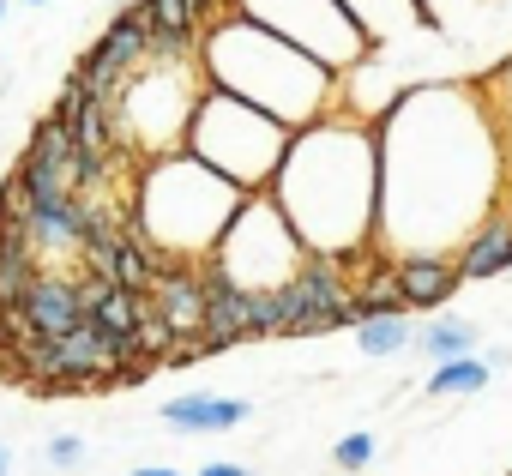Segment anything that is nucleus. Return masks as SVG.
<instances>
[{
  "label": "nucleus",
  "mask_w": 512,
  "mask_h": 476,
  "mask_svg": "<svg viewBox=\"0 0 512 476\" xmlns=\"http://www.w3.org/2000/svg\"><path fill=\"white\" fill-rule=\"evenodd\" d=\"M241 187L205 169L193 151H169L139 169L133 187V235L163 254V266H205L217 235L241 211Z\"/></svg>",
  "instance_id": "nucleus-4"
},
{
  "label": "nucleus",
  "mask_w": 512,
  "mask_h": 476,
  "mask_svg": "<svg viewBox=\"0 0 512 476\" xmlns=\"http://www.w3.org/2000/svg\"><path fill=\"white\" fill-rule=\"evenodd\" d=\"M199 476H260V470H247V464H229V458H217V464H205Z\"/></svg>",
  "instance_id": "nucleus-26"
},
{
  "label": "nucleus",
  "mask_w": 512,
  "mask_h": 476,
  "mask_svg": "<svg viewBox=\"0 0 512 476\" xmlns=\"http://www.w3.org/2000/svg\"><path fill=\"white\" fill-rule=\"evenodd\" d=\"M205 97V67H199V37L193 55L175 37H157L145 49V61L121 79V91L109 97V121H115V151H127L139 169L181 151L187 145V121L193 103Z\"/></svg>",
  "instance_id": "nucleus-5"
},
{
  "label": "nucleus",
  "mask_w": 512,
  "mask_h": 476,
  "mask_svg": "<svg viewBox=\"0 0 512 476\" xmlns=\"http://www.w3.org/2000/svg\"><path fill=\"white\" fill-rule=\"evenodd\" d=\"M133 476H181V470H169V464H139Z\"/></svg>",
  "instance_id": "nucleus-27"
},
{
  "label": "nucleus",
  "mask_w": 512,
  "mask_h": 476,
  "mask_svg": "<svg viewBox=\"0 0 512 476\" xmlns=\"http://www.w3.org/2000/svg\"><path fill=\"white\" fill-rule=\"evenodd\" d=\"M506 266H512V217L488 211L458 248V278H500Z\"/></svg>",
  "instance_id": "nucleus-12"
},
{
  "label": "nucleus",
  "mask_w": 512,
  "mask_h": 476,
  "mask_svg": "<svg viewBox=\"0 0 512 476\" xmlns=\"http://www.w3.org/2000/svg\"><path fill=\"white\" fill-rule=\"evenodd\" d=\"M506 217H512V193H506Z\"/></svg>",
  "instance_id": "nucleus-31"
},
{
  "label": "nucleus",
  "mask_w": 512,
  "mask_h": 476,
  "mask_svg": "<svg viewBox=\"0 0 512 476\" xmlns=\"http://www.w3.org/2000/svg\"><path fill=\"white\" fill-rule=\"evenodd\" d=\"M37 284V254H0V308H19Z\"/></svg>",
  "instance_id": "nucleus-23"
},
{
  "label": "nucleus",
  "mask_w": 512,
  "mask_h": 476,
  "mask_svg": "<svg viewBox=\"0 0 512 476\" xmlns=\"http://www.w3.org/2000/svg\"><path fill=\"white\" fill-rule=\"evenodd\" d=\"M488 362L482 356H452V362H434V374H428V392L434 398H470V392H482L488 386Z\"/></svg>",
  "instance_id": "nucleus-21"
},
{
  "label": "nucleus",
  "mask_w": 512,
  "mask_h": 476,
  "mask_svg": "<svg viewBox=\"0 0 512 476\" xmlns=\"http://www.w3.org/2000/svg\"><path fill=\"white\" fill-rule=\"evenodd\" d=\"M290 229L302 235L308 260H362L380 235V133L374 121L332 109L290 133V151L266 187Z\"/></svg>",
  "instance_id": "nucleus-2"
},
{
  "label": "nucleus",
  "mask_w": 512,
  "mask_h": 476,
  "mask_svg": "<svg viewBox=\"0 0 512 476\" xmlns=\"http://www.w3.org/2000/svg\"><path fill=\"white\" fill-rule=\"evenodd\" d=\"M223 7L253 19V25H266V31H278L284 43H296L302 55H314L332 73H350V67H362L374 55L368 31L344 13V0H223Z\"/></svg>",
  "instance_id": "nucleus-8"
},
{
  "label": "nucleus",
  "mask_w": 512,
  "mask_h": 476,
  "mask_svg": "<svg viewBox=\"0 0 512 476\" xmlns=\"http://www.w3.org/2000/svg\"><path fill=\"white\" fill-rule=\"evenodd\" d=\"M332 464H338V470H350V476H356V470H368V464H374V434H344V440L332 446Z\"/></svg>",
  "instance_id": "nucleus-24"
},
{
  "label": "nucleus",
  "mask_w": 512,
  "mask_h": 476,
  "mask_svg": "<svg viewBox=\"0 0 512 476\" xmlns=\"http://www.w3.org/2000/svg\"><path fill=\"white\" fill-rule=\"evenodd\" d=\"M151 308L175 326V338H205V266H163Z\"/></svg>",
  "instance_id": "nucleus-10"
},
{
  "label": "nucleus",
  "mask_w": 512,
  "mask_h": 476,
  "mask_svg": "<svg viewBox=\"0 0 512 476\" xmlns=\"http://www.w3.org/2000/svg\"><path fill=\"white\" fill-rule=\"evenodd\" d=\"M241 332H260V326H253V296H241L235 284H223V278L205 266V338L223 350V344H235Z\"/></svg>",
  "instance_id": "nucleus-16"
},
{
  "label": "nucleus",
  "mask_w": 512,
  "mask_h": 476,
  "mask_svg": "<svg viewBox=\"0 0 512 476\" xmlns=\"http://www.w3.org/2000/svg\"><path fill=\"white\" fill-rule=\"evenodd\" d=\"M7 7H13V0H0V25H7Z\"/></svg>",
  "instance_id": "nucleus-29"
},
{
  "label": "nucleus",
  "mask_w": 512,
  "mask_h": 476,
  "mask_svg": "<svg viewBox=\"0 0 512 476\" xmlns=\"http://www.w3.org/2000/svg\"><path fill=\"white\" fill-rule=\"evenodd\" d=\"M205 169H217L223 181H235L241 193H266L284 151H290V127L272 121L266 109H253L217 85H205V97L193 103V121H187V145Z\"/></svg>",
  "instance_id": "nucleus-6"
},
{
  "label": "nucleus",
  "mask_w": 512,
  "mask_h": 476,
  "mask_svg": "<svg viewBox=\"0 0 512 476\" xmlns=\"http://www.w3.org/2000/svg\"><path fill=\"white\" fill-rule=\"evenodd\" d=\"M344 13L368 31L374 49L392 43V37H404V31H416V25H434L422 0H344Z\"/></svg>",
  "instance_id": "nucleus-17"
},
{
  "label": "nucleus",
  "mask_w": 512,
  "mask_h": 476,
  "mask_svg": "<svg viewBox=\"0 0 512 476\" xmlns=\"http://www.w3.org/2000/svg\"><path fill=\"white\" fill-rule=\"evenodd\" d=\"M49 344H55V356H61V380H97V374L115 380V368H121L115 344H109L91 320H79L73 332H61V338H49Z\"/></svg>",
  "instance_id": "nucleus-14"
},
{
  "label": "nucleus",
  "mask_w": 512,
  "mask_h": 476,
  "mask_svg": "<svg viewBox=\"0 0 512 476\" xmlns=\"http://www.w3.org/2000/svg\"><path fill=\"white\" fill-rule=\"evenodd\" d=\"M43 464H49V470H79V464H85V440H79V434H55V440L43 446Z\"/></svg>",
  "instance_id": "nucleus-25"
},
{
  "label": "nucleus",
  "mask_w": 512,
  "mask_h": 476,
  "mask_svg": "<svg viewBox=\"0 0 512 476\" xmlns=\"http://www.w3.org/2000/svg\"><path fill=\"white\" fill-rule=\"evenodd\" d=\"M199 67H205V85L266 109L290 133H302L308 121L338 109V73L332 67H320L314 55H302L278 31L253 25L229 7L199 25Z\"/></svg>",
  "instance_id": "nucleus-3"
},
{
  "label": "nucleus",
  "mask_w": 512,
  "mask_h": 476,
  "mask_svg": "<svg viewBox=\"0 0 512 476\" xmlns=\"http://www.w3.org/2000/svg\"><path fill=\"white\" fill-rule=\"evenodd\" d=\"M163 422L175 434H229L247 422V404L241 398H211V392H187V398H169L163 404Z\"/></svg>",
  "instance_id": "nucleus-15"
},
{
  "label": "nucleus",
  "mask_w": 512,
  "mask_h": 476,
  "mask_svg": "<svg viewBox=\"0 0 512 476\" xmlns=\"http://www.w3.org/2000/svg\"><path fill=\"white\" fill-rule=\"evenodd\" d=\"M139 7H145V19H151L157 37H175V43H193L199 37V19H193L187 0H139Z\"/></svg>",
  "instance_id": "nucleus-22"
},
{
  "label": "nucleus",
  "mask_w": 512,
  "mask_h": 476,
  "mask_svg": "<svg viewBox=\"0 0 512 476\" xmlns=\"http://www.w3.org/2000/svg\"><path fill=\"white\" fill-rule=\"evenodd\" d=\"M428 362H452V356H476V326L458 314H428V326L416 332Z\"/></svg>",
  "instance_id": "nucleus-18"
},
{
  "label": "nucleus",
  "mask_w": 512,
  "mask_h": 476,
  "mask_svg": "<svg viewBox=\"0 0 512 476\" xmlns=\"http://www.w3.org/2000/svg\"><path fill=\"white\" fill-rule=\"evenodd\" d=\"M205 266L223 284H235L241 296H272L308 266V248H302V235L290 229V217L278 211L272 193H247L241 211L229 217V229L217 235Z\"/></svg>",
  "instance_id": "nucleus-7"
},
{
  "label": "nucleus",
  "mask_w": 512,
  "mask_h": 476,
  "mask_svg": "<svg viewBox=\"0 0 512 476\" xmlns=\"http://www.w3.org/2000/svg\"><path fill=\"white\" fill-rule=\"evenodd\" d=\"M157 43V31H151V19H145V7H127L91 49H85V61L73 67V79L97 97V103H109L115 91H121V79L145 61V49Z\"/></svg>",
  "instance_id": "nucleus-9"
},
{
  "label": "nucleus",
  "mask_w": 512,
  "mask_h": 476,
  "mask_svg": "<svg viewBox=\"0 0 512 476\" xmlns=\"http://www.w3.org/2000/svg\"><path fill=\"white\" fill-rule=\"evenodd\" d=\"M380 235L392 260L452 254L494 211L500 193V127L488 103L458 85L404 91L380 121Z\"/></svg>",
  "instance_id": "nucleus-1"
},
{
  "label": "nucleus",
  "mask_w": 512,
  "mask_h": 476,
  "mask_svg": "<svg viewBox=\"0 0 512 476\" xmlns=\"http://www.w3.org/2000/svg\"><path fill=\"white\" fill-rule=\"evenodd\" d=\"M25 320L43 332V338H61V332H73L79 320H85V308H79V284H67V278H43L37 272V284L25 290Z\"/></svg>",
  "instance_id": "nucleus-13"
},
{
  "label": "nucleus",
  "mask_w": 512,
  "mask_h": 476,
  "mask_svg": "<svg viewBox=\"0 0 512 476\" xmlns=\"http://www.w3.org/2000/svg\"><path fill=\"white\" fill-rule=\"evenodd\" d=\"M356 344H362V356H398V350H410V344H416V332H410L404 308H386V314L356 320Z\"/></svg>",
  "instance_id": "nucleus-20"
},
{
  "label": "nucleus",
  "mask_w": 512,
  "mask_h": 476,
  "mask_svg": "<svg viewBox=\"0 0 512 476\" xmlns=\"http://www.w3.org/2000/svg\"><path fill=\"white\" fill-rule=\"evenodd\" d=\"M19 7H49V0H19Z\"/></svg>",
  "instance_id": "nucleus-30"
},
{
  "label": "nucleus",
  "mask_w": 512,
  "mask_h": 476,
  "mask_svg": "<svg viewBox=\"0 0 512 476\" xmlns=\"http://www.w3.org/2000/svg\"><path fill=\"white\" fill-rule=\"evenodd\" d=\"M121 290H151L163 278V254L151 242H139V235H115V272H109Z\"/></svg>",
  "instance_id": "nucleus-19"
},
{
  "label": "nucleus",
  "mask_w": 512,
  "mask_h": 476,
  "mask_svg": "<svg viewBox=\"0 0 512 476\" xmlns=\"http://www.w3.org/2000/svg\"><path fill=\"white\" fill-rule=\"evenodd\" d=\"M0 476H13V446L0 440Z\"/></svg>",
  "instance_id": "nucleus-28"
},
{
  "label": "nucleus",
  "mask_w": 512,
  "mask_h": 476,
  "mask_svg": "<svg viewBox=\"0 0 512 476\" xmlns=\"http://www.w3.org/2000/svg\"><path fill=\"white\" fill-rule=\"evenodd\" d=\"M392 272H398V296H404V308H446L452 296H458V260L452 254H410V260H392Z\"/></svg>",
  "instance_id": "nucleus-11"
}]
</instances>
